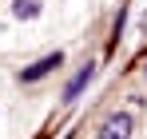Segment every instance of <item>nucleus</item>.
Wrapping results in <instances>:
<instances>
[{
	"label": "nucleus",
	"instance_id": "1",
	"mask_svg": "<svg viewBox=\"0 0 147 139\" xmlns=\"http://www.w3.org/2000/svg\"><path fill=\"white\" fill-rule=\"evenodd\" d=\"M131 115L127 111H111V115L99 123V139H131Z\"/></svg>",
	"mask_w": 147,
	"mask_h": 139
},
{
	"label": "nucleus",
	"instance_id": "2",
	"mask_svg": "<svg viewBox=\"0 0 147 139\" xmlns=\"http://www.w3.org/2000/svg\"><path fill=\"white\" fill-rule=\"evenodd\" d=\"M60 64H64V52H52V56H44V60H36L32 68H24V72H20V80H24V84H36V80H44L48 72H56Z\"/></svg>",
	"mask_w": 147,
	"mask_h": 139
},
{
	"label": "nucleus",
	"instance_id": "3",
	"mask_svg": "<svg viewBox=\"0 0 147 139\" xmlns=\"http://www.w3.org/2000/svg\"><path fill=\"white\" fill-rule=\"evenodd\" d=\"M92 76H96V68H92V64H88L84 72H76V80L68 84V88H64V99H76V95H80L84 88H88V80H92Z\"/></svg>",
	"mask_w": 147,
	"mask_h": 139
},
{
	"label": "nucleus",
	"instance_id": "4",
	"mask_svg": "<svg viewBox=\"0 0 147 139\" xmlns=\"http://www.w3.org/2000/svg\"><path fill=\"white\" fill-rule=\"evenodd\" d=\"M12 16H16V20H32V16H40V0H12Z\"/></svg>",
	"mask_w": 147,
	"mask_h": 139
}]
</instances>
